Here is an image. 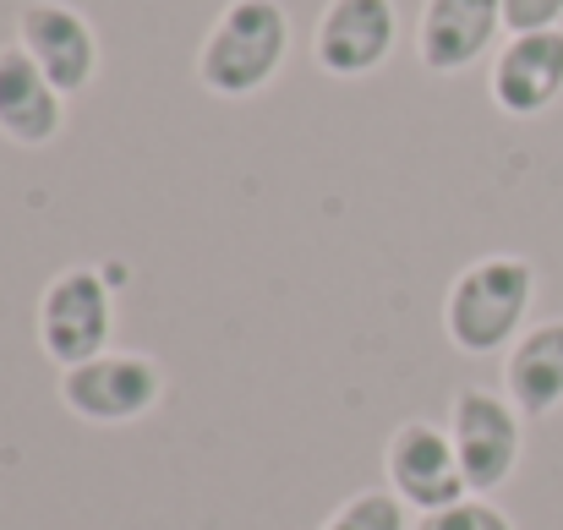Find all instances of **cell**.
Instances as JSON below:
<instances>
[{
	"label": "cell",
	"instance_id": "obj_1",
	"mask_svg": "<svg viewBox=\"0 0 563 530\" xmlns=\"http://www.w3.org/2000/svg\"><path fill=\"white\" fill-rule=\"evenodd\" d=\"M537 307V263L520 252H487L465 263L443 290V334L460 355L515 351L531 329Z\"/></svg>",
	"mask_w": 563,
	"mask_h": 530
},
{
	"label": "cell",
	"instance_id": "obj_2",
	"mask_svg": "<svg viewBox=\"0 0 563 530\" xmlns=\"http://www.w3.org/2000/svg\"><path fill=\"white\" fill-rule=\"evenodd\" d=\"M290 60V11L279 0H230L197 44V82L213 99L263 93Z\"/></svg>",
	"mask_w": 563,
	"mask_h": 530
},
{
	"label": "cell",
	"instance_id": "obj_3",
	"mask_svg": "<svg viewBox=\"0 0 563 530\" xmlns=\"http://www.w3.org/2000/svg\"><path fill=\"white\" fill-rule=\"evenodd\" d=\"M115 340V290L99 268H60L38 290V351L60 372L93 361Z\"/></svg>",
	"mask_w": 563,
	"mask_h": 530
},
{
	"label": "cell",
	"instance_id": "obj_4",
	"mask_svg": "<svg viewBox=\"0 0 563 530\" xmlns=\"http://www.w3.org/2000/svg\"><path fill=\"white\" fill-rule=\"evenodd\" d=\"M449 443L460 454L471 493H498L526 454V416L498 388H460L449 405Z\"/></svg>",
	"mask_w": 563,
	"mask_h": 530
},
{
	"label": "cell",
	"instance_id": "obj_5",
	"mask_svg": "<svg viewBox=\"0 0 563 530\" xmlns=\"http://www.w3.org/2000/svg\"><path fill=\"white\" fill-rule=\"evenodd\" d=\"M165 399V372L154 355L104 351L60 372V405L88 427H132Z\"/></svg>",
	"mask_w": 563,
	"mask_h": 530
},
{
	"label": "cell",
	"instance_id": "obj_6",
	"mask_svg": "<svg viewBox=\"0 0 563 530\" xmlns=\"http://www.w3.org/2000/svg\"><path fill=\"white\" fill-rule=\"evenodd\" d=\"M383 476H388V493L410 509V515H438L460 498H471L465 487V471H460V454L449 443V427L438 421H399L388 449H383Z\"/></svg>",
	"mask_w": 563,
	"mask_h": 530
},
{
	"label": "cell",
	"instance_id": "obj_7",
	"mask_svg": "<svg viewBox=\"0 0 563 530\" xmlns=\"http://www.w3.org/2000/svg\"><path fill=\"white\" fill-rule=\"evenodd\" d=\"M399 11L394 0H329L312 22V66L334 82H362L394 55Z\"/></svg>",
	"mask_w": 563,
	"mask_h": 530
},
{
	"label": "cell",
	"instance_id": "obj_8",
	"mask_svg": "<svg viewBox=\"0 0 563 530\" xmlns=\"http://www.w3.org/2000/svg\"><path fill=\"white\" fill-rule=\"evenodd\" d=\"M16 44L33 55V66L71 99L82 88H93L99 66H104V49H99V33L93 22L66 5V0H27L16 11Z\"/></svg>",
	"mask_w": 563,
	"mask_h": 530
},
{
	"label": "cell",
	"instance_id": "obj_9",
	"mask_svg": "<svg viewBox=\"0 0 563 530\" xmlns=\"http://www.w3.org/2000/svg\"><path fill=\"white\" fill-rule=\"evenodd\" d=\"M487 99L509 121H537L563 99V27L542 33H509L493 49Z\"/></svg>",
	"mask_w": 563,
	"mask_h": 530
},
{
	"label": "cell",
	"instance_id": "obj_10",
	"mask_svg": "<svg viewBox=\"0 0 563 530\" xmlns=\"http://www.w3.org/2000/svg\"><path fill=\"white\" fill-rule=\"evenodd\" d=\"M504 27V0H421L416 55L432 77H460L482 55H493Z\"/></svg>",
	"mask_w": 563,
	"mask_h": 530
},
{
	"label": "cell",
	"instance_id": "obj_11",
	"mask_svg": "<svg viewBox=\"0 0 563 530\" xmlns=\"http://www.w3.org/2000/svg\"><path fill=\"white\" fill-rule=\"evenodd\" d=\"M66 132V93L11 38L0 44V137L16 148H49Z\"/></svg>",
	"mask_w": 563,
	"mask_h": 530
},
{
	"label": "cell",
	"instance_id": "obj_12",
	"mask_svg": "<svg viewBox=\"0 0 563 530\" xmlns=\"http://www.w3.org/2000/svg\"><path fill=\"white\" fill-rule=\"evenodd\" d=\"M504 394L526 421H542L563 405V318L531 323L504 361Z\"/></svg>",
	"mask_w": 563,
	"mask_h": 530
},
{
	"label": "cell",
	"instance_id": "obj_13",
	"mask_svg": "<svg viewBox=\"0 0 563 530\" xmlns=\"http://www.w3.org/2000/svg\"><path fill=\"white\" fill-rule=\"evenodd\" d=\"M318 530H410V509L388 487H367V493L345 498Z\"/></svg>",
	"mask_w": 563,
	"mask_h": 530
},
{
	"label": "cell",
	"instance_id": "obj_14",
	"mask_svg": "<svg viewBox=\"0 0 563 530\" xmlns=\"http://www.w3.org/2000/svg\"><path fill=\"white\" fill-rule=\"evenodd\" d=\"M421 530H515V520H509L493 498L471 493V498H460V504H449V509L427 515V520H421Z\"/></svg>",
	"mask_w": 563,
	"mask_h": 530
},
{
	"label": "cell",
	"instance_id": "obj_15",
	"mask_svg": "<svg viewBox=\"0 0 563 530\" xmlns=\"http://www.w3.org/2000/svg\"><path fill=\"white\" fill-rule=\"evenodd\" d=\"M504 27H509V33L563 27V0H504Z\"/></svg>",
	"mask_w": 563,
	"mask_h": 530
}]
</instances>
